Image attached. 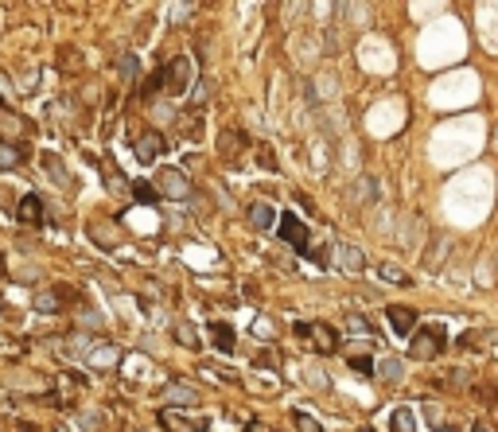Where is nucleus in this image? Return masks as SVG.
<instances>
[{
  "instance_id": "28",
  "label": "nucleus",
  "mask_w": 498,
  "mask_h": 432,
  "mask_svg": "<svg viewBox=\"0 0 498 432\" xmlns=\"http://www.w3.org/2000/svg\"><path fill=\"white\" fill-rule=\"evenodd\" d=\"M475 397H479L483 405H494V401H498V394H494V381H479V386H475Z\"/></svg>"
},
{
  "instance_id": "31",
  "label": "nucleus",
  "mask_w": 498,
  "mask_h": 432,
  "mask_svg": "<svg viewBox=\"0 0 498 432\" xmlns=\"http://www.w3.org/2000/svg\"><path fill=\"white\" fill-rule=\"evenodd\" d=\"M117 66H121V74H124V78H132V74H137V55H121Z\"/></svg>"
},
{
  "instance_id": "5",
  "label": "nucleus",
  "mask_w": 498,
  "mask_h": 432,
  "mask_svg": "<svg viewBox=\"0 0 498 432\" xmlns=\"http://www.w3.org/2000/svg\"><path fill=\"white\" fill-rule=\"evenodd\" d=\"M386 320H389V327H393V335H413L417 331V312L413 308H401V304H389L386 308Z\"/></svg>"
},
{
  "instance_id": "4",
  "label": "nucleus",
  "mask_w": 498,
  "mask_h": 432,
  "mask_svg": "<svg viewBox=\"0 0 498 432\" xmlns=\"http://www.w3.org/2000/svg\"><path fill=\"white\" fill-rule=\"evenodd\" d=\"M164 148H168V144H164V132H156V129H144L137 140H132V156H137L140 164H152Z\"/></svg>"
},
{
  "instance_id": "29",
  "label": "nucleus",
  "mask_w": 498,
  "mask_h": 432,
  "mask_svg": "<svg viewBox=\"0 0 498 432\" xmlns=\"http://www.w3.org/2000/svg\"><path fill=\"white\" fill-rule=\"evenodd\" d=\"M257 164L269 172H277V156H272V148H257Z\"/></svg>"
},
{
  "instance_id": "27",
  "label": "nucleus",
  "mask_w": 498,
  "mask_h": 432,
  "mask_svg": "<svg viewBox=\"0 0 498 432\" xmlns=\"http://www.w3.org/2000/svg\"><path fill=\"white\" fill-rule=\"evenodd\" d=\"M346 327H351L354 335H370V320H366V315H359V312L346 315Z\"/></svg>"
},
{
  "instance_id": "20",
  "label": "nucleus",
  "mask_w": 498,
  "mask_h": 432,
  "mask_svg": "<svg viewBox=\"0 0 498 432\" xmlns=\"http://www.w3.org/2000/svg\"><path fill=\"white\" fill-rule=\"evenodd\" d=\"M160 421L168 428H184V432H198V428H206V421H187L184 413H171V409H164L160 413Z\"/></svg>"
},
{
  "instance_id": "15",
  "label": "nucleus",
  "mask_w": 498,
  "mask_h": 432,
  "mask_svg": "<svg viewBox=\"0 0 498 432\" xmlns=\"http://www.w3.org/2000/svg\"><path fill=\"white\" fill-rule=\"evenodd\" d=\"M447 249H452V238L436 234L433 238V249L425 253V269H440V265H444V257H447Z\"/></svg>"
},
{
  "instance_id": "1",
  "label": "nucleus",
  "mask_w": 498,
  "mask_h": 432,
  "mask_svg": "<svg viewBox=\"0 0 498 432\" xmlns=\"http://www.w3.org/2000/svg\"><path fill=\"white\" fill-rule=\"evenodd\" d=\"M277 234H280V242H285L288 249H296L300 257H312V230H308V222H300L296 214H280Z\"/></svg>"
},
{
  "instance_id": "23",
  "label": "nucleus",
  "mask_w": 498,
  "mask_h": 432,
  "mask_svg": "<svg viewBox=\"0 0 498 432\" xmlns=\"http://www.w3.org/2000/svg\"><path fill=\"white\" fill-rule=\"evenodd\" d=\"M132 195H137L140 199V203H148V206H152V203H160V191H156L152 184H144V179H137V184H132Z\"/></svg>"
},
{
  "instance_id": "9",
  "label": "nucleus",
  "mask_w": 498,
  "mask_h": 432,
  "mask_svg": "<svg viewBox=\"0 0 498 432\" xmlns=\"http://www.w3.org/2000/svg\"><path fill=\"white\" fill-rule=\"evenodd\" d=\"M63 296H74V293L66 285H55V288H47V293H36V312H43V315L63 312Z\"/></svg>"
},
{
  "instance_id": "3",
  "label": "nucleus",
  "mask_w": 498,
  "mask_h": 432,
  "mask_svg": "<svg viewBox=\"0 0 498 432\" xmlns=\"http://www.w3.org/2000/svg\"><path fill=\"white\" fill-rule=\"evenodd\" d=\"M156 191H160L164 199H191L195 195V191H191V179L179 168H164L160 176H156Z\"/></svg>"
},
{
  "instance_id": "13",
  "label": "nucleus",
  "mask_w": 498,
  "mask_h": 432,
  "mask_svg": "<svg viewBox=\"0 0 498 432\" xmlns=\"http://www.w3.org/2000/svg\"><path fill=\"white\" fill-rule=\"evenodd\" d=\"M164 70H168V78H176L171 82V94H184V90L191 86V63L187 59H176L171 66H164Z\"/></svg>"
},
{
  "instance_id": "21",
  "label": "nucleus",
  "mask_w": 498,
  "mask_h": 432,
  "mask_svg": "<svg viewBox=\"0 0 498 432\" xmlns=\"http://www.w3.org/2000/svg\"><path fill=\"white\" fill-rule=\"evenodd\" d=\"M242 148H245V132L242 129H226V132H222V152H226V156H238Z\"/></svg>"
},
{
  "instance_id": "26",
  "label": "nucleus",
  "mask_w": 498,
  "mask_h": 432,
  "mask_svg": "<svg viewBox=\"0 0 498 432\" xmlns=\"http://www.w3.org/2000/svg\"><path fill=\"white\" fill-rule=\"evenodd\" d=\"M292 425H296V432H323L319 421L308 417V413H292Z\"/></svg>"
},
{
  "instance_id": "18",
  "label": "nucleus",
  "mask_w": 498,
  "mask_h": 432,
  "mask_svg": "<svg viewBox=\"0 0 498 432\" xmlns=\"http://www.w3.org/2000/svg\"><path fill=\"white\" fill-rule=\"evenodd\" d=\"M20 160H23V148L12 144V140H0V172L20 168Z\"/></svg>"
},
{
  "instance_id": "12",
  "label": "nucleus",
  "mask_w": 498,
  "mask_h": 432,
  "mask_svg": "<svg viewBox=\"0 0 498 432\" xmlns=\"http://www.w3.org/2000/svg\"><path fill=\"white\" fill-rule=\"evenodd\" d=\"M389 432H417V413H413L409 405H397V409L389 413Z\"/></svg>"
},
{
  "instance_id": "22",
  "label": "nucleus",
  "mask_w": 498,
  "mask_h": 432,
  "mask_svg": "<svg viewBox=\"0 0 498 432\" xmlns=\"http://www.w3.org/2000/svg\"><path fill=\"white\" fill-rule=\"evenodd\" d=\"M176 343L187 347V351H198V347H203V339L195 335V327H191V323H179V327H176Z\"/></svg>"
},
{
  "instance_id": "11",
  "label": "nucleus",
  "mask_w": 498,
  "mask_h": 432,
  "mask_svg": "<svg viewBox=\"0 0 498 432\" xmlns=\"http://www.w3.org/2000/svg\"><path fill=\"white\" fill-rule=\"evenodd\" d=\"M16 218L28 222V226H39V222H43V203H39V195H23L20 206H16Z\"/></svg>"
},
{
  "instance_id": "14",
  "label": "nucleus",
  "mask_w": 498,
  "mask_h": 432,
  "mask_svg": "<svg viewBox=\"0 0 498 432\" xmlns=\"http://www.w3.org/2000/svg\"><path fill=\"white\" fill-rule=\"evenodd\" d=\"M211 339L222 354H234L238 339H234V327H230V323H211Z\"/></svg>"
},
{
  "instance_id": "17",
  "label": "nucleus",
  "mask_w": 498,
  "mask_h": 432,
  "mask_svg": "<svg viewBox=\"0 0 498 432\" xmlns=\"http://www.w3.org/2000/svg\"><path fill=\"white\" fill-rule=\"evenodd\" d=\"M374 374H378L381 381H393V386H397V381L405 378V362L389 354V359H381V362H378V370H374Z\"/></svg>"
},
{
  "instance_id": "6",
  "label": "nucleus",
  "mask_w": 498,
  "mask_h": 432,
  "mask_svg": "<svg viewBox=\"0 0 498 432\" xmlns=\"http://www.w3.org/2000/svg\"><path fill=\"white\" fill-rule=\"evenodd\" d=\"M280 222L277 206L269 203V199H257V203H249V226L253 230H272Z\"/></svg>"
},
{
  "instance_id": "34",
  "label": "nucleus",
  "mask_w": 498,
  "mask_h": 432,
  "mask_svg": "<svg viewBox=\"0 0 498 432\" xmlns=\"http://www.w3.org/2000/svg\"><path fill=\"white\" fill-rule=\"evenodd\" d=\"M471 432H494V425H483V421H475V425H471Z\"/></svg>"
},
{
  "instance_id": "7",
  "label": "nucleus",
  "mask_w": 498,
  "mask_h": 432,
  "mask_svg": "<svg viewBox=\"0 0 498 432\" xmlns=\"http://www.w3.org/2000/svg\"><path fill=\"white\" fill-rule=\"evenodd\" d=\"M308 343H312L319 354H331V351H339L343 335H339L335 327H327V323H312V339H308Z\"/></svg>"
},
{
  "instance_id": "33",
  "label": "nucleus",
  "mask_w": 498,
  "mask_h": 432,
  "mask_svg": "<svg viewBox=\"0 0 498 432\" xmlns=\"http://www.w3.org/2000/svg\"><path fill=\"white\" fill-rule=\"evenodd\" d=\"M257 335H261V339H272V323L261 320V323H257Z\"/></svg>"
},
{
  "instance_id": "10",
  "label": "nucleus",
  "mask_w": 498,
  "mask_h": 432,
  "mask_svg": "<svg viewBox=\"0 0 498 432\" xmlns=\"http://www.w3.org/2000/svg\"><path fill=\"white\" fill-rule=\"evenodd\" d=\"M335 257H339V269H343V273H362V269H366V257H362V249L359 246H339L335 249Z\"/></svg>"
},
{
  "instance_id": "16",
  "label": "nucleus",
  "mask_w": 498,
  "mask_h": 432,
  "mask_svg": "<svg viewBox=\"0 0 498 432\" xmlns=\"http://www.w3.org/2000/svg\"><path fill=\"white\" fill-rule=\"evenodd\" d=\"M168 397L176 405H198V389L187 386V381H168Z\"/></svg>"
},
{
  "instance_id": "19",
  "label": "nucleus",
  "mask_w": 498,
  "mask_h": 432,
  "mask_svg": "<svg viewBox=\"0 0 498 432\" xmlns=\"http://www.w3.org/2000/svg\"><path fill=\"white\" fill-rule=\"evenodd\" d=\"M43 172H51V179H55L59 187H70V172H66V164H63L55 152L43 156Z\"/></svg>"
},
{
  "instance_id": "24",
  "label": "nucleus",
  "mask_w": 498,
  "mask_h": 432,
  "mask_svg": "<svg viewBox=\"0 0 498 432\" xmlns=\"http://www.w3.org/2000/svg\"><path fill=\"white\" fill-rule=\"evenodd\" d=\"M346 367H351L354 374H366V378H370L374 370H378V367H374V359H370V354H351V359H346Z\"/></svg>"
},
{
  "instance_id": "30",
  "label": "nucleus",
  "mask_w": 498,
  "mask_h": 432,
  "mask_svg": "<svg viewBox=\"0 0 498 432\" xmlns=\"http://www.w3.org/2000/svg\"><path fill=\"white\" fill-rule=\"evenodd\" d=\"M425 417L433 421V428H447V421H444V413H440V405H425Z\"/></svg>"
},
{
  "instance_id": "8",
  "label": "nucleus",
  "mask_w": 498,
  "mask_h": 432,
  "mask_svg": "<svg viewBox=\"0 0 498 432\" xmlns=\"http://www.w3.org/2000/svg\"><path fill=\"white\" fill-rule=\"evenodd\" d=\"M86 362H90L94 370H110V367H117V362H121V351H117L113 343H94V347L86 351Z\"/></svg>"
},
{
  "instance_id": "2",
  "label": "nucleus",
  "mask_w": 498,
  "mask_h": 432,
  "mask_svg": "<svg viewBox=\"0 0 498 432\" xmlns=\"http://www.w3.org/2000/svg\"><path fill=\"white\" fill-rule=\"evenodd\" d=\"M444 347H447L444 327H420V335H413V343H409V354L417 362H428V359H436Z\"/></svg>"
},
{
  "instance_id": "25",
  "label": "nucleus",
  "mask_w": 498,
  "mask_h": 432,
  "mask_svg": "<svg viewBox=\"0 0 498 432\" xmlns=\"http://www.w3.org/2000/svg\"><path fill=\"white\" fill-rule=\"evenodd\" d=\"M378 277H381V280H389V285H401V288H409V285H413V280L405 277V273H397L393 265H381V269H378Z\"/></svg>"
},
{
  "instance_id": "32",
  "label": "nucleus",
  "mask_w": 498,
  "mask_h": 432,
  "mask_svg": "<svg viewBox=\"0 0 498 432\" xmlns=\"http://www.w3.org/2000/svg\"><path fill=\"white\" fill-rule=\"evenodd\" d=\"M164 78H168V70H156V74H152V78H148V82H144V94H156V90H160V86H164Z\"/></svg>"
}]
</instances>
